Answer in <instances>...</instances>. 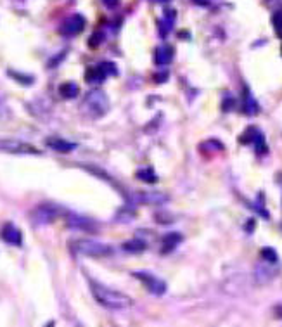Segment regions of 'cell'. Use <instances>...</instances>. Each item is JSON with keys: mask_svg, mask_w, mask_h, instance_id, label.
Wrapping results in <instances>:
<instances>
[{"mask_svg": "<svg viewBox=\"0 0 282 327\" xmlns=\"http://www.w3.org/2000/svg\"><path fill=\"white\" fill-rule=\"evenodd\" d=\"M99 66L103 68V71L107 74V76H114V74L118 73L116 64H114V63H109V61H104V63H101Z\"/></svg>", "mask_w": 282, "mask_h": 327, "instance_id": "cell-23", "label": "cell"}, {"mask_svg": "<svg viewBox=\"0 0 282 327\" xmlns=\"http://www.w3.org/2000/svg\"><path fill=\"white\" fill-rule=\"evenodd\" d=\"M277 313H279V317L282 319V306H279V308H277Z\"/></svg>", "mask_w": 282, "mask_h": 327, "instance_id": "cell-32", "label": "cell"}, {"mask_svg": "<svg viewBox=\"0 0 282 327\" xmlns=\"http://www.w3.org/2000/svg\"><path fill=\"white\" fill-rule=\"evenodd\" d=\"M0 152L11 154H38V149L28 142L16 141V139H0Z\"/></svg>", "mask_w": 282, "mask_h": 327, "instance_id": "cell-5", "label": "cell"}, {"mask_svg": "<svg viewBox=\"0 0 282 327\" xmlns=\"http://www.w3.org/2000/svg\"><path fill=\"white\" fill-rule=\"evenodd\" d=\"M66 211L63 208L56 206V204H38L36 208H33L30 218L35 225H49V223L56 222L59 217H64Z\"/></svg>", "mask_w": 282, "mask_h": 327, "instance_id": "cell-3", "label": "cell"}, {"mask_svg": "<svg viewBox=\"0 0 282 327\" xmlns=\"http://www.w3.org/2000/svg\"><path fill=\"white\" fill-rule=\"evenodd\" d=\"M234 108H236V99L230 97V95H225V97H223V102H222V109L225 111V113H229V111H232Z\"/></svg>", "mask_w": 282, "mask_h": 327, "instance_id": "cell-24", "label": "cell"}, {"mask_svg": "<svg viewBox=\"0 0 282 327\" xmlns=\"http://www.w3.org/2000/svg\"><path fill=\"white\" fill-rule=\"evenodd\" d=\"M85 23L87 21H85V18L81 14H73L63 23V26H61V33L66 36H74V35H78V33L83 32Z\"/></svg>", "mask_w": 282, "mask_h": 327, "instance_id": "cell-8", "label": "cell"}, {"mask_svg": "<svg viewBox=\"0 0 282 327\" xmlns=\"http://www.w3.org/2000/svg\"><path fill=\"white\" fill-rule=\"evenodd\" d=\"M106 78H107V74L104 73L99 64H97V66L87 68V71H85V81H88V83H101V81H104Z\"/></svg>", "mask_w": 282, "mask_h": 327, "instance_id": "cell-15", "label": "cell"}, {"mask_svg": "<svg viewBox=\"0 0 282 327\" xmlns=\"http://www.w3.org/2000/svg\"><path fill=\"white\" fill-rule=\"evenodd\" d=\"M243 111L244 114H247V116H254V114H258V111H260V106H258L256 99L253 97V95L249 94V90H244V106H243Z\"/></svg>", "mask_w": 282, "mask_h": 327, "instance_id": "cell-16", "label": "cell"}, {"mask_svg": "<svg viewBox=\"0 0 282 327\" xmlns=\"http://www.w3.org/2000/svg\"><path fill=\"white\" fill-rule=\"evenodd\" d=\"M173 54H175L173 47L168 45V43H163V45H159L158 49H156L154 63L158 64V66H166V64H170L173 61Z\"/></svg>", "mask_w": 282, "mask_h": 327, "instance_id": "cell-11", "label": "cell"}, {"mask_svg": "<svg viewBox=\"0 0 282 327\" xmlns=\"http://www.w3.org/2000/svg\"><path fill=\"white\" fill-rule=\"evenodd\" d=\"M59 94L63 95L64 99H74L80 95V87H78L74 81H66L59 87Z\"/></svg>", "mask_w": 282, "mask_h": 327, "instance_id": "cell-18", "label": "cell"}, {"mask_svg": "<svg viewBox=\"0 0 282 327\" xmlns=\"http://www.w3.org/2000/svg\"><path fill=\"white\" fill-rule=\"evenodd\" d=\"M0 237L5 241V243L12 244V246H21L23 243V234L19 232V229L12 223H5L0 230Z\"/></svg>", "mask_w": 282, "mask_h": 327, "instance_id": "cell-10", "label": "cell"}, {"mask_svg": "<svg viewBox=\"0 0 282 327\" xmlns=\"http://www.w3.org/2000/svg\"><path fill=\"white\" fill-rule=\"evenodd\" d=\"M103 2H104V5L109 9H114L118 4H120V0H103Z\"/></svg>", "mask_w": 282, "mask_h": 327, "instance_id": "cell-29", "label": "cell"}, {"mask_svg": "<svg viewBox=\"0 0 282 327\" xmlns=\"http://www.w3.org/2000/svg\"><path fill=\"white\" fill-rule=\"evenodd\" d=\"M261 135H263V134H261L258 128L249 127V128H246V132H244L243 135H241L239 142H241V144H254V142H256L258 139L261 137Z\"/></svg>", "mask_w": 282, "mask_h": 327, "instance_id": "cell-19", "label": "cell"}, {"mask_svg": "<svg viewBox=\"0 0 282 327\" xmlns=\"http://www.w3.org/2000/svg\"><path fill=\"white\" fill-rule=\"evenodd\" d=\"M175 19H176V11H173V9H168V11H165V14H163V19L159 21V35H161V36L168 35V33L173 30Z\"/></svg>", "mask_w": 282, "mask_h": 327, "instance_id": "cell-14", "label": "cell"}, {"mask_svg": "<svg viewBox=\"0 0 282 327\" xmlns=\"http://www.w3.org/2000/svg\"><path fill=\"white\" fill-rule=\"evenodd\" d=\"M272 25L275 26L277 32H282V11L275 12V14L272 16Z\"/></svg>", "mask_w": 282, "mask_h": 327, "instance_id": "cell-25", "label": "cell"}, {"mask_svg": "<svg viewBox=\"0 0 282 327\" xmlns=\"http://www.w3.org/2000/svg\"><path fill=\"white\" fill-rule=\"evenodd\" d=\"M7 74H9V76L18 78L19 83H28V85H30V83H32V81H33V76H26V74H25V76H21V74H18V73H16V71H7Z\"/></svg>", "mask_w": 282, "mask_h": 327, "instance_id": "cell-26", "label": "cell"}, {"mask_svg": "<svg viewBox=\"0 0 282 327\" xmlns=\"http://www.w3.org/2000/svg\"><path fill=\"white\" fill-rule=\"evenodd\" d=\"M135 177H137L139 180H142V182H145V183H156L159 180L158 175H156V172L152 168H141V170H137Z\"/></svg>", "mask_w": 282, "mask_h": 327, "instance_id": "cell-20", "label": "cell"}, {"mask_svg": "<svg viewBox=\"0 0 282 327\" xmlns=\"http://www.w3.org/2000/svg\"><path fill=\"white\" fill-rule=\"evenodd\" d=\"M134 277L139 279L151 294L161 296L166 292V282H163L154 274H149V272H134Z\"/></svg>", "mask_w": 282, "mask_h": 327, "instance_id": "cell-6", "label": "cell"}, {"mask_svg": "<svg viewBox=\"0 0 282 327\" xmlns=\"http://www.w3.org/2000/svg\"><path fill=\"white\" fill-rule=\"evenodd\" d=\"M45 145L52 149V151H57V152H71L74 147H76V144H74V142H68V141H64V139H61V137L47 139Z\"/></svg>", "mask_w": 282, "mask_h": 327, "instance_id": "cell-13", "label": "cell"}, {"mask_svg": "<svg viewBox=\"0 0 282 327\" xmlns=\"http://www.w3.org/2000/svg\"><path fill=\"white\" fill-rule=\"evenodd\" d=\"M64 218H66V225L74 230H96V223L92 222V220H88V218L80 217V215H76V213H68L66 211Z\"/></svg>", "mask_w": 282, "mask_h": 327, "instance_id": "cell-9", "label": "cell"}, {"mask_svg": "<svg viewBox=\"0 0 282 327\" xmlns=\"http://www.w3.org/2000/svg\"><path fill=\"white\" fill-rule=\"evenodd\" d=\"M166 78H168V71H163V73L154 74V81H156V83H163V81H166Z\"/></svg>", "mask_w": 282, "mask_h": 327, "instance_id": "cell-28", "label": "cell"}, {"mask_svg": "<svg viewBox=\"0 0 282 327\" xmlns=\"http://www.w3.org/2000/svg\"><path fill=\"white\" fill-rule=\"evenodd\" d=\"M170 197L166 194L158 192V190H151V192H135L128 201L132 204H163Z\"/></svg>", "mask_w": 282, "mask_h": 327, "instance_id": "cell-7", "label": "cell"}, {"mask_svg": "<svg viewBox=\"0 0 282 327\" xmlns=\"http://www.w3.org/2000/svg\"><path fill=\"white\" fill-rule=\"evenodd\" d=\"M196 5H210V0H192Z\"/></svg>", "mask_w": 282, "mask_h": 327, "instance_id": "cell-30", "label": "cell"}, {"mask_svg": "<svg viewBox=\"0 0 282 327\" xmlns=\"http://www.w3.org/2000/svg\"><path fill=\"white\" fill-rule=\"evenodd\" d=\"M71 248L78 254H83V256H90V258H106L113 254V248L109 244H103L99 241H90V239L73 241Z\"/></svg>", "mask_w": 282, "mask_h": 327, "instance_id": "cell-2", "label": "cell"}, {"mask_svg": "<svg viewBox=\"0 0 282 327\" xmlns=\"http://www.w3.org/2000/svg\"><path fill=\"white\" fill-rule=\"evenodd\" d=\"M101 42H103V33H96V35L90 36V42H88V45H90V47H97Z\"/></svg>", "mask_w": 282, "mask_h": 327, "instance_id": "cell-27", "label": "cell"}, {"mask_svg": "<svg viewBox=\"0 0 282 327\" xmlns=\"http://www.w3.org/2000/svg\"><path fill=\"white\" fill-rule=\"evenodd\" d=\"M85 108L88 109L92 116H103L109 108V102H107V97L103 90H94L85 99Z\"/></svg>", "mask_w": 282, "mask_h": 327, "instance_id": "cell-4", "label": "cell"}, {"mask_svg": "<svg viewBox=\"0 0 282 327\" xmlns=\"http://www.w3.org/2000/svg\"><path fill=\"white\" fill-rule=\"evenodd\" d=\"M151 2H154V4H166L170 0H151Z\"/></svg>", "mask_w": 282, "mask_h": 327, "instance_id": "cell-31", "label": "cell"}, {"mask_svg": "<svg viewBox=\"0 0 282 327\" xmlns=\"http://www.w3.org/2000/svg\"><path fill=\"white\" fill-rule=\"evenodd\" d=\"M90 288H92V294H94L96 301L99 303V305H103L104 308L125 310V308H130V306L134 305V299H132L128 294L116 291V289L107 288V286L101 284V282L92 281Z\"/></svg>", "mask_w": 282, "mask_h": 327, "instance_id": "cell-1", "label": "cell"}, {"mask_svg": "<svg viewBox=\"0 0 282 327\" xmlns=\"http://www.w3.org/2000/svg\"><path fill=\"white\" fill-rule=\"evenodd\" d=\"M199 147L203 149V151H212V152H216V151H223V144L218 141H215V139H210V141L203 142Z\"/></svg>", "mask_w": 282, "mask_h": 327, "instance_id": "cell-22", "label": "cell"}, {"mask_svg": "<svg viewBox=\"0 0 282 327\" xmlns=\"http://www.w3.org/2000/svg\"><path fill=\"white\" fill-rule=\"evenodd\" d=\"M281 52H282V47H281Z\"/></svg>", "mask_w": 282, "mask_h": 327, "instance_id": "cell-33", "label": "cell"}, {"mask_svg": "<svg viewBox=\"0 0 282 327\" xmlns=\"http://www.w3.org/2000/svg\"><path fill=\"white\" fill-rule=\"evenodd\" d=\"M260 256L263 258L265 261H267V263H277L279 261V254L275 253V250L274 248H263V250L260 251Z\"/></svg>", "mask_w": 282, "mask_h": 327, "instance_id": "cell-21", "label": "cell"}, {"mask_svg": "<svg viewBox=\"0 0 282 327\" xmlns=\"http://www.w3.org/2000/svg\"><path fill=\"white\" fill-rule=\"evenodd\" d=\"M182 234L178 232H168L163 236L161 239V254H168L172 253L173 250H175L176 246H178L180 243H182Z\"/></svg>", "mask_w": 282, "mask_h": 327, "instance_id": "cell-12", "label": "cell"}, {"mask_svg": "<svg viewBox=\"0 0 282 327\" xmlns=\"http://www.w3.org/2000/svg\"><path fill=\"white\" fill-rule=\"evenodd\" d=\"M145 246H147V244H145L144 241L130 239V241H127V243L121 244V250L127 251V253H132V254H139V253H144Z\"/></svg>", "mask_w": 282, "mask_h": 327, "instance_id": "cell-17", "label": "cell"}]
</instances>
